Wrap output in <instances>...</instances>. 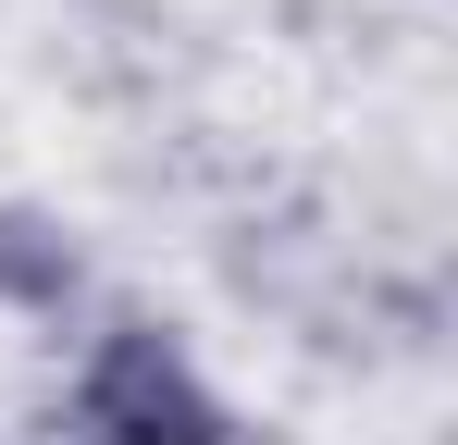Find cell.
I'll use <instances>...</instances> for the list:
<instances>
[{"label": "cell", "mask_w": 458, "mask_h": 445, "mask_svg": "<svg viewBox=\"0 0 458 445\" xmlns=\"http://www.w3.org/2000/svg\"><path fill=\"white\" fill-rule=\"evenodd\" d=\"M75 421H87L99 445H235L224 396L199 383V359H186L161 322H112V334L87 347Z\"/></svg>", "instance_id": "cell-1"}, {"label": "cell", "mask_w": 458, "mask_h": 445, "mask_svg": "<svg viewBox=\"0 0 458 445\" xmlns=\"http://www.w3.org/2000/svg\"><path fill=\"white\" fill-rule=\"evenodd\" d=\"M0 297H13V309H63V297H75V248L38 211H0Z\"/></svg>", "instance_id": "cell-2"}]
</instances>
